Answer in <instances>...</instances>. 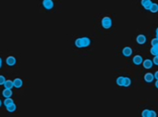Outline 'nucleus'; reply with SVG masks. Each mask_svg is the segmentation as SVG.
Returning <instances> with one entry per match:
<instances>
[{
    "label": "nucleus",
    "instance_id": "12",
    "mask_svg": "<svg viewBox=\"0 0 158 117\" xmlns=\"http://www.w3.org/2000/svg\"><path fill=\"white\" fill-rule=\"evenodd\" d=\"M12 95H13L12 89L10 88H5L4 90L2 91V96L4 97L5 99H6V98H11Z\"/></svg>",
    "mask_w": 158,
    "mask_h": 117
},
{
    "label": "nucleus",
    "instance_id": "13",
    "mask_svg": "<svg viewBox=\"0 0 158 117\" xmlns=\"http://www.w3.org/2000/svg\"><path fill=\"white\" fill-rule=\"evenodd\" d=\"M6 108H7V111H8V113H15L17 110V106L14 102L11 103V104L8 105V106H7Z\"/></svg>",
    "mask_w": 158,
    "mask_h": 117
},
{
    "label": "nucleus",
    "instance_id": "19",
    "mask_svg": "<svg viewBox=\"0 0 158 117\" xmlns=\"http://www.w3.org/2000/svg\"><path fill=\"white\" fill-rule=\"evenodd\" d=\"M14 102V101H13V99H11V98H6L4 101V105L5 106H8V105H10L11 103Z\"/></svg>",
    "mask_w": 158,
    "mask_h": 117
},
{
    "label": "nucleus",
    "instance_id": "11",
    "mask_svg": "<svg viewBox=\"0 0 158 117\" xmlns=\"http://www.w3.org/2000/svg\"><path fill=\"white\" fill-rule=\"evenodd\" d=\"M154 80V74H151V73H147V74H145V75H144V81H145L146 83H152Z\"/></svg>",
    "mask_w": 158,
    "mask_h": 117
},
{
    "label": "nucleus",
    "instance_id": "7",
    "mask_svg": "<svg viewBox=\"0 0 158 117\" xmlns=\"http://www.w3.org/2000/svg\"><path fill=\"white\" fill-rule=\"evenodd\" d=\"M147 41V38L144 35H139L138 36L136 37V42L139 44V45H144Z\"/></svg>",
    "mask_w": 158,
    "mask_h": 117
},
{
    "label": "nucleus",
    "instance_id": "16",
    "mask_svg": "<svg viewBox=\"0 0 158 117\" xmlns=\"http://www.w3.org/2000/svg\"><path fill=\"white\" fill-rule=\"evenodd\" d=\"M149 10H150L152 13L158 12V4H156V3H153L152 7H151V8L149 9Z\"/></svg>",
    "mask_w": 158,
    "mask_h": 117
},
{
    "label": "nucleus",
    "instance_id": "14",
    "mask_svg": "<svg viewBox=\"0 0 158 117\" xmlns=\"http://www.w3.org/2000/svg\"><path fill=\"white\" fill-rule=\"evenodd\" d=\"M4 86H5V88L12 89L13 87H14V83H13L12 80H6V82H5V84H4Z\"/></svg>",
    "mask_w": 158,
    "mask_h": 117
},
{
    "label": "nucleus",
    "instance_id": "21",
    "mask_svg": "<svg viewBox=\"0 0 158 117\" xmlns=\"http://www.w3.org/2000/svg\"><path fill=\"white\" fill-rule=\"evenodd\" d=\"M151 44H152V47H154V46H158V38L157 37L153 38L152 41H151Z\"/></svg>",
    "mask_w": 158,
    "mask_h": 117
},
{
    "label": "nucleus",
    "instance_id": "30",
    "mask_svg": "<svg viewBox=\"0 0 158 117\" xmlns=\"http://www.w3.org/2000/svg\"><path fill=\"white\" fill-rule=\"evenodd\" d=\"M155 37H157V38H158V34H156V36Z\"/></svg>",
    "mask_w": 158,
    "mask_h": 117
},
{
    "label": "nucleus",
    "instance_id": "29",
    "mask_svg": "<svg viewBox=\"0 0 158 117\" xmlns=\"http://www.w3.org/2000/svg\"><path fill=\"white\" fill-rule=\"evenodd\" d=\"M156 34H158V27L156 28Z\"/></svg>",
    "mask_w": 158,
    "mask_h": 117
},
{
    "label": "nucleus",
    "instance_id": "1",
    "mask_svg": "<svg viewBox=\"0 0 158 117\" xmlns=\"http://www.w3.org/2000/svg\"><path fill=\"white\" fill-rule=\"evenodd\" d=\"M91 45V39L89 37H80L75 40V46L79 48L88 47Z\"/></svg>",
    "mask_w": 158,
    "mask_h": 117
},
{
    "label": "nucleus",
    "instance_id": "20",
    "mask_svg": "<svg viewBox=\"0 0 158 117\" xmlns=\"http://www.w3.org/2000/svg\"><path fill=\"white\" fill-rule=\"evenodd\" d=\"M123 84H124V77L123 76H119L118 77L117 79V85L119 86H123Z\"/></svg>",
    "mask_w": 158,
    "mask_h": 117
},
{
    "label": "nucleus",
    "instance_id": "28",
    "mask_svg": "<svg viewBox=\"0 0 158 117\" xmlns=\"http://www.w3.org/2000/svg\"><path fill=\"white\" fill-rule=\"evenodd\" d=\"M2 106V101H1V99H0V107Z\"/></svg>",
    "mask_w": 158,
    "mask_h": 117
},
{
    "label": "nucleus",
    "instance_id": "18",
    "mask_svg": "<svg viewBox=\"0 0 158 117\" xmlns=\"http://www.w3.org/2000/svg\"><path fill=\"white\" fill-rule=\"evenodd\" d=\"M142 117H151V110H148V109L143 110L142 113Z\"/></svg>",
    "mask_w": 158,
    "mask_h": 117
},
{
    "label": "nucleus",
    "instance_id": "26",
    "mask_svg": "<svg viewBox=\"0 0 158 117\" xmlns=\"http://www.w3.org/2000/svg\"><path fill=\"white\" fill-rule=\"evenodd\" d=\"M2 64H3V60H2V59L0 58V69L2 68Z\"/></svg>",
    "mask_w": 158,
    "mask_h": 117
},
{
    "label": "nucleus",
    "instance_id": "5",
    "mask_svg": "<svg viewBox=\"0 0 158 117\" xmlns=\"http://www.w3.org/2000/svg\"><path fill=\"white\" fill-rule=\"evenodd\" d=\"M141 3H142V6L145 8L146 10H149V9L151 8V7H152V5H153L152 0H142Z\"/></svg>",
    "mask_w": 158,
    "mask_h": 117
},
{
    "label": "nucleus",
    "instance_id": "2",
    "mask_svg": "<svg viewBox=\"0 0 158 117\" xmlns=\"http://www.w3.org/2000/svg\"><path fill=\"white\" fill-rule=\"evenodd\" d=\"M102 26L105 29H110L113 25V23H112V19L110 17H104L102 19Z\"/></svg>",
    "mask_w": 158,
    "mask_h": 117
},
{
    "label": "nucleus",
    "instance_id": "25",
    "mask_svg": "<svg viewBox=\"0 0 158 117\" xmlns=\"http://www.w3.org/2000/svg\"><path fill=\"white\" fill-rule=\"evenodd\" d=\"M154 79H156V80H158V71H156L155 74H154Z\"/></svg>",
    "mask_w": 158,
    "mask_h": 117
},
{
    "label": "nucleus",
    "instance_id": "8",
    "mask_svg": "<svg viewBox=\"0 0 158 117\" xmlns=\"http://www.w3.org/2000/svg\"><path fill=\"white\" fill-rule=\"evenodd\" d=\"M142 65H143V67L145 68V69H147V70H149V69H152L153 66H154V62H153V60H149V59H146V60H143V62H142Z\"/></svg>",
    "mask_w": 158,
    "mask_h": 117
},
{
    "label": "nucleus",
    "instance_id": "23",
    "mask_svg": "<svg viewBox=\"0 0 158 117\" xmlns=\"http://www.w3.org/2000/svg\"><path fill=\"white\" fill-rule=\"evenodd\" d=\"M153 62H154V64H155V65L158 66V55L154 56V58L153 59Z\"/></svg>",
    "mask_w": 158,
    "mask_h": 117
},
{
    "label": "nucleus",
    "instance_id": "22",
    "mask_svg": "<svg viewBox=\"0 0 158 117\" xmlns=\"http://www.w3.org/2000/svg\"><path fill=\"white\" fill-rule=\"evenodd\" d=\"M5 82H6V78H5V76L0 75V86H4Z\"/></svg>",
    "mask_w": 158,
    "mask_h": 117
},
{
    "label": "nucleus",
    "instance_id": "6",
    "mask_svg": "<svg viewBox=\"0 0 158 117\" xmlns=\"http://www.w3.org/2000/svg\"><path fill=\"white\" fill-rule=\"evenodd\" d=\"M132 62H133V63L135 64V65L139 66V65H141V64H142V62H143V59H142V56L136 55V56H134L133 59H132Z\"/></svg>",
    "mask_w": 158,
    "mask_h": 117
},
{
    "label": "nucleus",
    "instance_id": "27",
    "mask_svg": "<svg viewBox=\"0 0 158 117\" xmlns=\"http://www.w3.org/2000/svg\"><path fill=\"white\" fill-rule=\"evenodd\" d=\"M155 87L158 88V80H156V82H155Z\"/></svg>",
    "mask_w": 158,
    "mask_h": 117
},
{
    "label": "nucleus",
    "instance_id": "10",
    "mask_svg": "<svg viewBox=\"0 0 158 117\" xmlns=\"http://www.w3.org/2000/svg\"><path fill=\"white\" fill-rule=\"evenodd\" d=\"M13 83H14V87H16V88H20L23 86V81L20 78H15L13 80Z\"/></svg>",
    "mask_w": 158,
    "mask_h": 117
},
{
    "label": "nucleus",
    "instance_id": "24",
    "mask_svg": "<svg viewBox=\"0 0 158 117\" xmlns=\"http://www.w3.org/2000/svg\"><path fill=\"white\" fill-rule=\"evenodd\" d=\"M151 117H156V113L153 110H151Z\"/></svg>",
    "mask_w": 158,
    "mask_h": 117
},
{
    "label": "nucleus",
    "instance_id": "3",
    "mask_svg": "<svg viewBox=\"0 0 158 117\" xmlns=\"http://www.w3.org/2000/svg\"><path fill=\"white\" fill-rule=\"evenodd\" d=\"M43 6L45 9L51 10L54 8V2H53V0H43Z\"/></svg>",
    "mask_w": 158,
    "mask_h": 117
},
{
    "label": "nucleus",
    "instance_id": "17",
    "mask_svg": "<svg viewBox=\"0 0 158 117\" xmlns=\"http://www.w3.org/2000/svg\"><path fill=\"white\" fill-rule=\"evenodd\" d=\"M151 54L154 56H157L158 55V46H154V47H151L150 50Z\"/></svg>",
    "mask_w": 158,
    "mask_h": 117
},
{
    "label": "nucleus",
    "instance_id": "9",
    "mask_svg": "<svg viewBox=\"0 0 158 117\" xmlns=\"http://www.w3.org/2000/svg\"><path fill=\"white\" fill-rule=\"evenodd\" d=\"M132 48L130 47H125L122 50V54H123L125 57H130L132 55Z\"/></svg>",
    "mask_w": 158,
    "mask_h": 117
},
{
    "label": "nucleus",
    "instance_id": "4",
    "mask_svg": "<svg viewBox=\"0 0 158 117\" xmlns=\"http://www.w3.org/2000/svg\"><path fill=\"white\" fill-rule=\"evenodd\" d=\"M6 62H7V64H8V66L12 67V66H15V65H16V63H17V59H16L15 57H13V56H9V57L7 58Z\"/></svg>",
    "mask_w": 158,
    "mask_h": 117
},
{
    "label": "nucleus",
    "instance_id": "15",
    "mask_svg": "<svg viewBox=\"0 0 158 117\" xmlns=\"http://www.w3.org/2000/svg\"><path fill=\"white\" fill-rule=\"evenodd\" d=\"M131 85V79L130 77H124V84H123V86L125 87H129Z\"/></svg>",
    "mask_w": 158,
    "mask_h": 117
}]
</instances>
